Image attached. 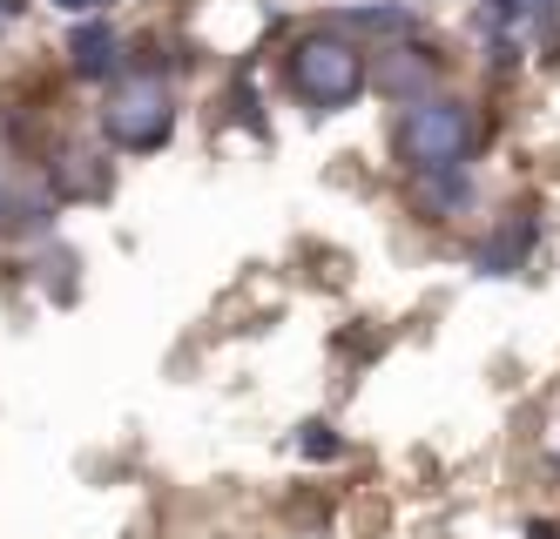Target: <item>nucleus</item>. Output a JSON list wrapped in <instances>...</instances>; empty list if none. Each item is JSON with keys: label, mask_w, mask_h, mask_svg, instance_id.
I'll return each instance as SVG.
<instances>
[{"label": "nucleus", "mask_w": 560, "mask_h": 539, "mask_svg": "<svg viewBox=\"0 0 560 539\" xmlns=\"http://www.w3.org/2000/svg\"><path fill=\"white\" fill-rule=\"evenodd\" d=\"M493 14H527V0H487Z\"/></svg>", "instance_id": "9d476101"}, {"label": "nucleus", "mask_w": 560, "mask_h": 539, "mask_svg": "<svg viewBox=\"0 0 560 539\" xmlns=\"http://www.w3.org/2000/svg\"><path fill=\"white\" fill-rule=\"evenodd\" d=\"M284 74H291V89L298 102H311L317 115H331V108H351L358 95H365V48H358L351 34H304L298 48L284 55Z\"/></svg>", "instance_id": "f03ea898"}, {"label": "nucleus", "mask_w": 560, "mask_h": 539, "mask_svg": "<svg viewBox=\"0 0 560 539\" xmlns=\"http://www.w3.org/2000/svg\"><path fill=\"white\" fill-rule=\"evenodd\" d=\"M378 89H392V95H419V89H432V61H406V48H392V61L378 68Z\"/></svg>", "instance_id": "39448f33"}, {"label": "nucleus", "mask_w": 560, "mask_h": 539, "mask_svg": "<svg viewBox=\"0 0 560 539\" xmlns=\"http://www.w3.org/2000/svg\"><path fill=\"white\" fill-rule=\"evenodd\" d=\"M170 129H176V108H170V89L155 74L122 81V89L102 102V136L115 149H163Z\"/></svg>", "instance_id": "7ed1b4c3"}, {"label": "nucleus", "mask_w": 560, "mask_h": 539, "mask_svg": "<svg viewBox=\"0 0 560 539\" xmlns=\"http://www.w3.org/2000/svg\"><path fill=\"white\" fill-rule=\"evenodd\" d=\"M479 142V108L459 95H425L412 102V115L398 121V162L412 176H439V169H466V155Z\"/></svg>", "instance_id": "f257e3e1"}, {"label": "nucleus", "mask_w": 560, "mask_h": 539, "mask_svg": "<svg viewBox=\"0 0 560 539\" xmlns=\"http://www.w3.org/2000/svg\"><path fill=\"white\" fill-rule=\"evenodd\" d=\"M14 14H21V0H0V27H8Z\"/></svg>", "instance_id": "9b49d317"}, {"label": "nucleus", "mask_w": 560, "mask_h": 539, "mask_svg": "<svg viewBox=\"0 0 560 539\" xmlns=\"http://www.w3.org/2000/svg\"><path fill=\"white\" fill-rule=\"evenodd\" d=\"M68 61H74L82 81H108L115 68H122V40H115V27H102V21H82L68 34Z\"/></svg>", "instance_id": "20e7f679"}, {"label": "nucleus", "mask_w": 560, "mask_h": 539, "mask_svg": "<svg viewBox=\"0 0 560 539\" xmlns=\"http://www.w3.org/2000/svg\"><path fill=\"white\" fill-rule=\"evenodd\" d=\"M419 196H425V210H459L472 183H466V169H439V176H419Z\"/></svg>", "instance_id": "423d86ee"}, {"label": "nucleus", "mask_w": 560, "mask_h": 539, "mask_svg": "<svg viewBox=\"0 0 560 539\" xmlns=\"http://www.w3.org/2000/svg\"><path fill=\"white\" fill-rule=\"evenodd\" d=\"M55 8H68V14H102L108 0H55Z\"/></svg>", "instance_id": "1a4fd4ad"}, {"label": "nucleus", "mask_w": 560, "mask_h": 539, "mask_svg": "<svg viewBox=\"0 0 560 539\" xmlns=\"http://www.w3.org/2000/svg\"><path fill=\"white\" fill-rule=\"evenodd\" d=\"M304 432H311V438H304L311 452H338V445H331V425H304Z\"/></svg>", "instance_id": "6e6552de"}, {"label": "nucleus", "mask_w": 560, "mask_h": 539, "mask_svg": "<svg viewBox=\"0 0 560 539\" xmlns=\"http://www.w3.org/2000/svg\"><path fill=\"white\" fill-rule=\"evenodd\" d=\"M345 27H378V34H406V27H412V14H406V8H365V14H351Z\"/></svg>", "instance_id": "0eeeda50"}]
</instances>
